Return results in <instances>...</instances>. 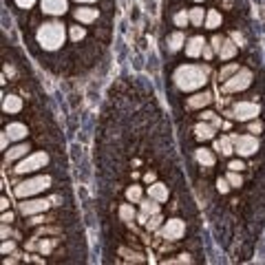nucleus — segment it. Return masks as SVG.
I'll return each mask as SVG.
<instances>
[{
    "instance_id": "1",
    "label": "nucleus",
    "mask_w": 265,
    "mask_h": 265,
    "mask_svg": "<svg viewBox=\"0 0 265 265\" xmlns=\"http://www.w3.org/2000/svg\"><path fill=\"white\" fill-rule=\"evenodd\" d=\"M175 84H177L181 91H197V88H201L203 84L208 82V69H203V66H197V64H183L179 66L177 71H175L173 75Z\"/></svg>"
},
{
    "instance_id": "2",
    "label": "nucleus",
    "mask_w": 265,
    "mask_h": 265,
    "mask_svg": "<svg viewBox=\"0 0 265 265\" xmlns=\"http://www.w3.org/2000/svg\"><path fill=\"white\" fill-rule=\"evenodd\" d=\"M38 42L42 44V49L55 51L62 46L64 42V25L62 22H44L38 29Z\"/></svg>"
},
{
    "instance_id": "3",
    "label": "nucleus",
    "mask_w": 265,
    "mask_h": 265,
    "mask_svg": "<svg viewBox=\"0 0 265 265\" xmlns=\"http://www.w3.org/2000/svg\"><path fill=\"white\" fill-rule=\"evenodd\" d=\"M49 186H51V177L40 175V177H33V179H27V181L18 183L16 186V197L18 199H27L31 195H38V192L46 190Z\"/></svg>"
},
{
    "instance_id": "4",
    "label": "nucleus",
    "mask_w": 265,
    "mask_h": 265,
    "mask_svg": "<svg viewBox=\"0 0 265 265\" xmlns=\"http://www.w3.org/2000/svg\"><path fill=\"white\" fill-rule=\"evenodd\" d=\"M46 164H49V155L40 150V153H33V155H27V157H22V162L16 166V173H20V175L36 173V170L44 168Z\"/></svg>"
},
{
    "instance_id": "5",
    "label": "nucleus",
    "mask_w": 265,
    "mask_h": 265,
    "mask_svg": "<svg viewBox=\"0 0 265 265\" xmlns=\"http://www.w3.org/2000/svg\"><path fill=\"white\" fill-rule=\"evenodd\" d=\"M252 84V71L248 69H239L230 80L223 82V91L225 93H236V91H243Z\"/></svg>"
},
{
    "instance_id": "6",
    "label": "nucleus",
    "mask_w": 265,
    "mask_h": 265,
    "mask_svg": "<svg viewBox=\"0 0 265 265\" xmlns=\"http://www.w3.org/2000/svg\"><path fill=\"white\" fill-rule=\"evenodd\" d=\"M230 139L241 157H250V155H254L259 150V141L254 135H230Z\"/></svg>"
},
{
    "instance_id": "7",
    "label": "nucleus",
    "mask_w": 265,
    "mask_h": 265,
    "mask_svg": "<svg viewBox=\"0 0 265 265\" xmlns=\"http://www.w3.org/2000/svg\"><path fill=\"white\" fill-rule=\"evenodd\" d=\"M51 201H46V199H27V201L18 203V208H20V212L25 217H33V215H40V212L49 210Z\"/></svg>"
},
{
    "instance_id": "8",
    "label": "nucleus",
    "mask_w": 265,
    "mask_h": 265,
    "mask_svg": "<svg viewBox=\"0 0 265 265\" xmlns=\"http://www.w3.org/2000/svg\"><path fill=\"white\" fill-rule=\"evenodd\" d=\"M259 113H261V106H259V104H254V102H239V104H234V117H236V120H241V122L254 120Z\"/></svg>"
},
{
    "instance_id": "9",
    "label": "nucleus",
    "mask_w": 265,
    "mask_h": 265,
    "mask_svg": "<svg viewBox=\"0 0 265 265\" xmlns=\"http://www.w3.org/2000/svg\"><path fill=\"white\" fill-rule=\"evenodd\" d=\"M183 232H186V225H183V221L170 219V221H166L164 230L159 232V234H164L166 239H170V241H179L183 236Z\"/></svg>"
},
{
    "instance_id": "10",
    "label": "nucleus",
    "mask_w": 265,
    "mask_h": 265,
    "mask_svg": "<svg viewBox=\"0 0 265 265\" xmlns=\"http://www.w3.org/2000/svg\"><path fill=\"white\" fill-rule=\"evenodd\" d=\"M42 11L49 16H62L66 11V0H42Z\"/></svg>"
},
{
    "instance_id": "11",
    "label": "nucleus",
    "mask_w": 265,
    "mask_h": 265,
    "mask_svg": "<svg viewBox=\"0 0 265 265\" xmlns=\"http://www.w3.org/2000/svg\"><path fill=\"white\" fill-rule=\"evenodd\" d=\"M203 46H206V40H203L201 36L190 38V40H188V46H186L188 58H199V55L203 53Z\"/></svg>"
},
{
    "instance_id": "12",
    "label": "nucleus",
    "mask_w": 265,
    "mask_h": 265,
    "mask_svg": "<svg viewBox=\"0 0 265 265\" xmlns=\"http://www.w3.org/2000/svg\"><path fill=\"white\" fill-rule=\"evenodd\" d=\"M75 20H80L82 25H91L93 20H97V9H88V7H80L75 9Z\"/></svg>"
},
{
    "instance_id": "13",
    "label": "nucleus",
    "mask_w": 265,
    "mask_h": 265,
    "mask_svg": "<svg viewBox=\"0 0 265 265\" xmlns=\"http://www.w3.org/2000/svg\"><path fill=\"white\" fill-rule=\"evenodd\" d=\"M215 131H217V129H215L212 124H203V122H201V124L195 126V137H197L199 141L212 139V137H215Z\"/></svg>"
},
{
    "instance_id": "14",
    "label": "nucleus",
    "mask_w": 265,
    "mask_h": 265,
    "mask_svg": "<svg viewBox=\"0 0 265 265\" xmlns=\"http://www.w3.org/2000/svg\"><path fill=\"white\" fill-rule=\"evenodd\" d=\"M7 135H9V139H25L27 137V126L20 124V122H13V124L7 126Z\"/></svg>"
},
{
    "instance_id": "15",
    "label": "nucleus",
    "mask_w": 265,
    "mask_h": 265,
    "mask_svg": "<svg viewBox=\"0 0 265 265\" xmlns=\"http://www.w3.org/2000/svg\"><path fill=\"white\" fill-rule=\"evenodd\" d=\"M148 195H150V199H155V201H166L168 199V188L164 186V183H153V186L148 188Z\"/></svg>"
},
{
    "instance_id": "16",
    "label": "nucleus",
    "mask_w": 265,
    "mask_h": 265,
    "mask_svg": "<svg viewBox=\"0 0 265 265\" xmlns=\"http://www.w3.org/2000/svg\"><path fill=\"white\" fill-rule=\"evenodd\" d=\"M2 108L4 113H18L22 108V99L18 95H7L2 99Z\"/></svg>"
},
{
    "instance_id": "17",
    "label": "nucleus",
    "mask_w": 265,
    "mask_h": 265,
    "mask_svg": "<svg viewBox=\"0 0 265 265\" xmlns=\"http://www.w3.org/2000/svg\"><path fill=\"white\" fill-rule=\"evenodd\" d=\"M210 99H212L210 93H197V95L188 97V106L190 108H203L206 104H210Z\"/></svg>"
},
{
    "instance_id": "18",
    "label": "nucleus",
    "mask_w": 265,
    "mask_h": 265,
    "mask_svg": "<svg viewBox=\"0 0 265 265\" xmlns=\"http://www.w3.org/2000/svg\"><path fill=\"white\" fill-rule=\"evenodd\" d=\"M27 150H29V146L27 144H18V146H13L11 150H7V162H16V159H22V157H27Z\"/></svg>"
},
{
    "instance_id": "19",
    "label": "nucleus",
    "mask_w": 265,
    "mask_h": 265,
    "mask_svg": "<svg viewBox=\"0 0 265 265\" xmlns=\"http://www.w3.org/2000/svg\"><path fill=\"white\" fill-rule=\"evenodd\" d=\"M219 53V58L221 60H230V58H234V53H236V44L232 40H223L221 42V49L217 51Z\"/></svg>"
},
{
    "instance_id": "20",
    "label": "nucleus",
    "mask_w": 265,
    "mask_h": 265,
    "mask_svg": "<svg viewBox=\"0 0 265 265\" xmlns=\"http://www.w3.org/2000/svg\"><path fill=\"white\" fill-rule=\"evenodd\" d=\"M183 42H186V36H183V31L170 33V38H168V49H170V51H179V49L183 46Z\"/></svg>"
},
{
    "instance_id": "21",
    "label": "nucleus",
    "mask_w": 265,
    "mask_h": 265,
    "mask_svg": "<svg viewBox=\"0 0 265 265\" xmlns=\"http://www.w3.org/2000/svg\"><path fill=\"white\" fill-rule=\"evenodd\" d=\"M197 162L201 166H206V168H210V166H215V155H212V150H208V148H199L197 150Z\"/></svg>"
},
{
    "instance_id": "22",
    "label": "nucleus",
    "mask_w": 265,
    "mask_h": 265,
    "mask_svg": "<svg viewBox=\"0 0 265 265\" xmlns=\"http://www.w3.org/2000/svg\"><path fill=\"white\" fill-rule=\"evenodd\" d=\"M215 150H219L221 155H232L234 153V144H232L230 137H221V139L215 144Z\"/></svg>"
},
{
    "instance_id": "23",
    "label": "nucleus",
    "mask_w": 265,
    "mask_h": 265,
    "mask_svg": "<svg viewBox=\"0 0 265 265\" xmlns=\"http://www.w3.org/2000/svg\"><path fill=\"white\" fill-rule=\"evenodd\" d=\"M206 27H208V29H217V27H221V13L217 11V9H210V11H208Z\"/></svg>"
},
{
    "instance_id": "24",
    "label": "nucleus",
    "mask_w": 265,
    "mask_h": 265,
    "mask_svg": "<svg viewBox=\"0 0 265 265\" xmlns=\"http://www.w3.org/2000/svg\"><path fill=\"white\" fill-rule=\"evenodd\" d=\"M139 203H141V210L148 217H153L159 212V201H155V199H146V201H139Z\"/></svg>"
},
{
    "instance_id": "25",
    "label": "nucleus",
    "mask_w": 265,
    "mask_h": 265,
    "mask_svg": "<svg viewBox=\"0 0 265 265\" xmlns=\"http://www.w3.org/2000/svg\"><path fill=\"white\" fill-rule=\"evenodd\" d=\"M120 219L126 221V223H131V221L135 219V210H132L131 203H124V206L120 208Z\"/></svg>"
},
{
    "instance_id": "26",
    "label": "nucleus",
    "mask_w": 265,
    "mask_h": 265,
    "mask_svg": "<svg viewBox=\"0 0 265 265\" xmlns=\"http://www.w3.org/2000/svg\"><path fill=\"white\" fill-rule=\"evenodd\" d=\"M126 199L132 203H139L141 201V188L139 186H131L129 190H126Z\"/></svg>"
},
{
    "instance_id": "27",
    "label": "nucleus",
    "mask_w": 265,
    "mask_h": 265,
    "mask_svg": "<svg viewBox=\"0 0 265 265\" xmlns=\"http://www.w3.org/2000/svg\"><path fill=\"white\" fill-rule=\"evenodd\" d=\"M236 71H239V64H228V66H223V69L219 71V78L221 80H230Z\"/></svg>"
},
{
    "instance_id": "28",
    "label": "nucleus",
    "mask_w": 265,
    "mask_h": 265,
    "mask_svg": "<svg viewBox=\"0 0 265 265\" xmlns=\"http://www.w3.org/2000/svg\"><path fill=\"white\" fill-rule=\"evenodd\" d=\"M190 22L195 27H201L203 25V9H190Z\"/></svg>"
},
{
    "instance_id": "29",
    "label": "nucleus",
    "mask_w": 265,
    "mask_h": 265,
    "mask_svg": "<svg viewBox=\"0 0 265 265\" xmlns=\"http://www.w3.org/2000/svg\"><path fill=\"white\" fill-rule=\"evenodd\" d=\"M188 22H190V13H186V11H177V13H175V25H177V27H186Z\"/></svg>"
},
{
    "instance_id": "30",
    "label": "nucleus",
    "mask_w": 265,
    "mask_h": 265,
    "mask_svg": "<svg viewBox=\"0 0 265 265\" xmlns=\"http://www.w3.org/2000/svg\"><path fill=\"white\" fill-rule=\"evenodd\" d=\"M162 215H159V212H157V215H153V217H148V221H146V228H148V230H157L159 228V225H162Z\"/></svg>"
},
{
    "instance_id": "31",
    "label": "nucleus",
    "mask_w": 265,
    "mask_h": 265,
    "mask_svg": "<svg viewBox=\"0 0 265 265\" xmlns=\"http://www.w3.org/2000/svg\"><path fill=\"white\" fill-rule=\"evenodd\" d=\"M53 245H55V241H53V239H44V241H40V243H38L36 248L40 250L42 254H49L51 250H53Z\"/></svg>"
},
{
    "instance_id": "32",
    "label": "nucleus",
    "mask_w": 265,
    "mask_h": 265,
    "mask_svg": "<svg viewBox=\"0 0 265 265\" xmlns=\"http://www.w3.org/2000/svg\"><path fill=\"white\" fill-rule=\"evenodd\" d=\"M225 179H228V181H230V186H232V188H239L241 183H243V179H241V175L236 173V170H230V173H228V177H225Z\"/></svg>"
},
{
    "instance_id": "33",
    "label": "nucleus",
    "mask_w": 265,
    "mask_h": 265,
    "mask_svg": "<svg viewBox=\"0 0 265 265\" xmlns=\"http://www.w3.org/2000/svg\"><path fill=\"white\" fill-rule=\"evenodd\" d=\"M84 33H87V31H84L82 27H71V40H73V42H80V40L84 38Z\"/></svg>"
},
{
    "instance_id": "34",
    "label": "nucleus",
    "mask_w": 265,
    "mask_h": 265,
    "mask_svg": "<svg viewBox=\"0 0 265 265\" xmlns=\"http://www.w3.org/2000/svg\"><path fill=\"white\" fill-rule=\"evenodd\" d=\"M120 254H124V257H129L131 261H135V263H141V261H144V257H141V254H137V252H129V250H124V248L120 250Z\"/></svg>"
},
{
    "instance_id": "35",
    "label": "nucleus",
    "mask_w": 265,
    "mask_h": 265,
    "mask_svg": "<svg viewBox=\"0 0 265 265\" xmlns=\"http://www.w3.org/2000/svg\"><path fill=\"white\" fill-rule=\"evenodd\" d=\"M230 181H228V179H219V181H217V190H219V192H228L230 190Z\"/></svg>"
},
{
    "instance_id": "36",
    "label": "nucleus",
    "mask_w": 265,
    "mask_h": 265,
    "mask_svg": "<svg viewBox=\"0 0 265 265\" xmlns=\"http://www.w3.org/2000/svg\"><path fill=\"white\" fill-rule=\"evenodd\" d=\"M232 42H234V44H239V46H243V44H245V38H243V33H239V31H232Z\"/></svg>"
},
{
    "instance_id": "37",
    "label": "nucleus",
    "mask_w": 265,
    "mask_h": 265,
    "mask_svg": "<svg viewBox=\"0 0 265 265\" xmlns=\"http://www.w3.org/2000/svg\"><path fill=\"white\" fill-rule=\"evenodd\" d=\"M13 248H16V245H13V241H4L2 248H0V252H2V254H9V252H13Z\"/></svg>"
},
{
    "instance_id": "38",
    "label": "nucleus",
    "mask_w": 265,
    "mask_h": 265,
    "mask_svg": "<svg viewBox=\"0 0 265 265\" xmlns=\"http://www.w3.org/2000/svg\"><path fill=\"white\" fill-rule=\"evenodd\" d=\"M33 2H36V0H16V4H18V7H22V9L33 7Z\"/></svg>"
},
{
    "instance_id": "39",
    "label": "nucleus",
    "mask_w": 265,
    "mask_h": 265,
    "mask_svg": "<svg viewBox=\"0 0 265 265\" xmlns=\"http://www.w3.org/2000/svg\"><path fill=\"white\" fill-rule=\"evenodd\" d=\"M261 122H252V124H250V132H261Z\"/></svg>"
},
{
    "instance_id": "40",
    "label": "nucleus",
    "mask_w": 265,
    "mask_h": 265,
    "mask_svg": "<svg viewBox=\"0 0 265 265\" xmlns=\"http://www.w3.org/2000/svg\"><path fill=\"white\" fill-rule=\"evenodd\" d=\"M212 53H215V49H212V46H203V58L210 60V58H212Z\"/></svg>"
},
{
    "instance_id": "41",
    "label": "nucleus",
    "mask_w": 265,
    "mask_h": 265,
    "mask_svg": "<svg viewBox=\"0 0 265 265\" xmlns=\"http://www.w3.org/2000/svg\"><path fill=\"white\" fill-rule=\"evenodd\" d=\"M221 42H223V40H221V38H212V49H215V51H219V49H221Z\"/></svg>"
},
{
    "instance_id": "42",
    "label": "nucleus",
    "mask_w": 265,
    "mask_h": 265,
    "mask_svg": "<svg viewBox=\"0 0 265 265\" xmlns=\"http://www.w3.org/2000/svg\"><path fill=\"white\" fill-rule=\"evenodd\" d=\"M228 168H230V170H236V173H239V170H241V168H245V166L241 164V162H232V164L228 166Z\"/></svg>"
},
{
    "instance_id": "43",
    "label": "nucleus",
    "mask_w": 265,
    "mask_h": 265,
    "mask_svg": "<svg viewBox=\"0 0 265 265\" xmlns=\"http://www.w3.org/2000/svg\"><path fill=\"white\" fill-rule=\"evenodd\" d=\"M11 221H13V215H11V212H4V215H2V223H11Z\"/></svg>"
},
{
    "instance_id": "44",
    "label": "nucleus",
    "mask_w": 265,
    "mask_h": 265,
    "mask_svg": "<svg viewBox=\"0 0 265 265\" xmlns=\"http://www.w3.org/2000/svg\"><path fill=\"white\" fill-rule=\"evenodd\" d=\"M144 181H146V183H153V181H155V173H146V175H144Z\"/></svg>"
},
{
    "instance_id": "45",
    "label": "nucleus",
    "mask_w": 265,
    "mask_h": 265,
    "mask_svg": "<svg viewBox=\"0 0 265 265\" xmlns=\"http://www.w3.org/2000/svg\"><path fill=\"white\" fill-rule=\"evenodd\" d=\"M201 120H215V113H212V111H206V113H201Z\"/></svg>"
},
{
    "instance_id": "46",
    "label": "nucleus",
    "mask_w": 265,
    "mask_h": 265,
    "mask_svg": "<svg viewBox=\"0 0 265 265\" xmlns=\"http://www.w3.org/2000/svg\"><path fill=\"white\" fill-rule=\"evenodd\" d=\"M7 137L9 135H7V131H4L2 132V139H0V144H2V150H7Z\"/></svg>"
},
{
    "instance_id": "47",
    "label": "nucleus",
    "mask_w": 265,
    "mask_h": 265,
    "mask_svg": "<svg viewBox=\"0 0 265 265\" xmlns=\"http://www.w3.org/2000/svg\"><path fill=\"white\" fill-rule=\"evenodd\" d=\"M212 126H215V129H219V126H221V120L217 115H215V120H212Z\"/></svg>"
},
{
    "instance_id": "48",
    "label": "nucleus",
    "mask_w": 265,
    "mask_h": 265,
    "mask_svg": "<svg viewBox=\"0 0 265 265\" xmlns=\"http://www.w3.org/2000/svg\"><path fill=\"white\" fill-rule=\"evenodd\" d=\"M7 234H9V228H7V223H2V239H7Z\"/></svg>"
},
{
    "instance_id": "49",
    "label": "nucleus",
    "mask_w": 265,
    "mask_h": 265,
    "mask_svg": "<svg viewBox=\"0 0 265 265\" xmlns=\"http://www.w3.org/2000/svg\"><path fill=\"white\" fill-rule=\"evenodd\" d=\"M0 208H2V210H7V208H9V201H7V199H2V201H0Z\"/></svg>"
},
{
    "instance_id": "50",
    "label": "nucleus",
    "mask_w": 265,
    "mask_h": 265,
    "mask_svg": "<svg viewBox=\"0 0 265 265\" xmlns=\"http://www.w3.org/2000/svg\"><path fill=\"white\" fill-rule=\"evenodd\" d=\"M78 2H95V0H78Z\"/></svg>"
},
{
    "instance_id": "51",
    "label": "nucleus",
    "mask_w": 265,
    "mask_h": 265,
    "mask_svg": "<svg viewBox=\"0 0 265 265\" xmlns=\"http://www.w3.org/2000/svg\"><path fill=\"white\" fill-rule=\"evenodd\" d=\"M195 2H203V0H195Z\"/></svg>"
}]
</instances>
